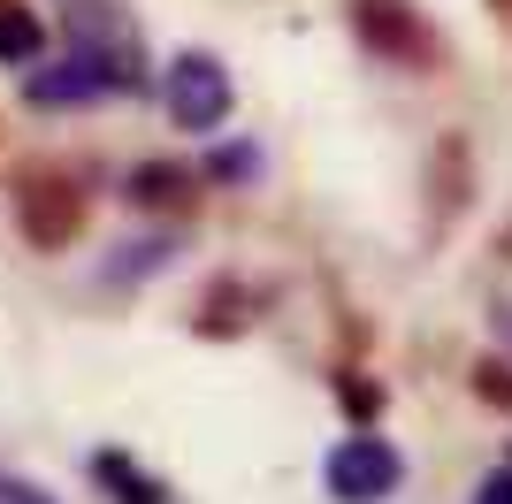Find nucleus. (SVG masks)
I'll return each mask as SVG.
<instances>
[{"label": "nucleus", "mask_w": 512, "mask_h": 504, "mask_svg": "<svg viewBox=\"0 0 512 504\" xmlns=\"http://www.w3.org/2000/svg\"><path fill=\"white\" fill-rule=\"evenodd\" d=\"M62 39H69V54H85L115 92H138V84H146V46H138V31H130V16L115 0H62Z\"/></svg>", "instance_id": "obj_1"}, {"label": "nucleus", "mask_w": 512, "mask_h": 504, "mask_svg": "<svg viewBox=\"0 0 512 504\" xmlns=\"http://www.w3.org/2000/svg\"><path fill=\"white\" fill-rule=\"evenodd\" d=\"M161 100H169V123H176V130L207 138V130L230 123V69L214 62L207 46H192V54H176V62H169Z\"/></svg>", "instance_id": "obj_2"}, {"label": "nucleus", "mask_w": 512, "mask_h": 504, "mask_svg": "<svg viewBox=\"0 0 512 504\" xmlns=\"http://www.w3.org/2000/svg\"><path fill=\"white\" fill-rule=\"evenodd\" d=\"M16 222L39 252H54V245H69V237L85 230V191L31 161V168H16Z\"/></svg>", "instance_id": "obj_3"}, {"label": "nucleus", "mask_w": 512, "mask_h": 504, "mask_svg": "<svg viewBox=\"0 0 512 504\" xmlns=\"http://www.w3.org/2000/svg\"><path fill=\"white\" fill-rule=\"evenodd\" d=\"M352 31H360V46L390 69H428L436 62V31H428V16L413 0H352Z\"/></svg>", "instance_id": "obj_4"}, {"label": "nucleus", "mask_w": 512, "mask_h": 504, "mask_svg": "<svg viewBox=\"0 0 512 504\" xmlns=\"http://www.w3.org/2000/svg\"><path fill=\"white\" fill-rule=\"evenodd\" d=\"M321 482H329L337 504H383L406 482V459H398L383 436H344L337 451H329V466H321Z\"/></svg>", "instance_id": "obj_5"}, {"label": "nucleus", "mask_w": 512, "mask_h": 504, "mask_svg": "<svg viewBox=\"0 0 512 504\" xmlns=\"http://www.w3.org/2000/svg\"><path fill=\"white\" fill-rule=\"evenodd\" d=\"M23 92H31V107H77V100H107L115 84H107L85 54H62L54 69H31V77H23Z\"/></svg>", "instance_id": "obj_6"}, {"label": "nucleus", "mask_w": 512, "mask_h": 504, "mask_svg": "<svg viewBox=\"0 0 512 504\" xmlns=\"http://www.w3.org/2000/svg\"><path fill=\"white\" fill-rule=\"evenodd\" d=\"M130 199L153 214H184L192 207V168H176V161H138L130 168Z\"/></svg>", "instance_id": "obj_7"}, {"label": "nucleus", "mask_w": 512, "mask_h": 504, "mask_svg": "<svg viewBox=\"0 0 512 504\" xmlns=\"http://www.w3.org/2000/svg\"><path fill=\"white\" fill-rule=\"evenodd\" d=\"M92 482H100L115 504H169V489L153 482V474L130 459V451H100V459H92Z\"/></svg>", "instance_id": "obj_8"}, {"label": "nucleus", "mask_w": 512, "mask_h": 504, "mask_svg": "<svg viewBox=\"0 0 512 504\" xmlns=\"http://www.w3.org/2000/svg\"><path fill=\"white\" fill-rule=\"evenodd\" d=\"M39 46H46V23L31 16V8H8V0H0V62L31 69V62H39Z\"/></svg>", "instance_id": "obj_9"}, {"label": "nucleus", "mask_w": 512, "mask_h": 504, "mask_svg": "<svg viewBox=\"0 0 512 504\" xmlns=\"http://www.w3.org/2000/svg\"><path fill=\"white\" fill-rule=\"evenodd\" d=\"M474 390H482V398H490V405H505V413H512V367H497V359H482V367H474Z\"/></svg>", "instance_id": "obj_10"}, {"label": "nucleus", "mask_w": 512, "mask_h": 504, "mask_svg": "<svg viewBox=\"0 0 512 504\" xmlns=\"http://www.w3.org/2000/svg\"><path fill=\"white\" fill-rule=\"evenodd\" d=\"M474 504H512V451H505V466H497V474H482Z\"/></svg>", "instance_id": "obj_11"}, {"label": "nucleus", "mask_w": 512, "mask_h": 504, "mask_svg": "<svg viewBox=\"0 0 512 504\" xmlns=\"http://www.w3.org/2000/svg\"><path fill=\"white\" fill-rule=\"evenodd\" d=\"M337 398L352 405V413H375V405H383V398H375V382H352V375L337 382Z\"/></svg>", "instance_id": "obj_12"}, {"label": "nucleus", "mask_w": 512, "mask_h": 504, "mask_svg": "<svg viewBox=\"0 0 512 504\" xmlns=\"http://www.w3.org/2000/svg\"><path fill=\"white\" fill-rule=\"evenodd\" d=\"M0 504H54V497L31 489V482H16V474H0Z\"/></svg>", "instance_id": "obj_13"}, {"label": "nucleus", "mask_w": 512, "mask_h": 504, "mask_svg": "<svg viewBox=\"0 0 512 504\" xmlns=\"http://www.w3.org/2000/svg\"><path fill=\"white\" fill-rule=\"evenodd\" d=\"M253 168H260L253 153H214V176H253Z\"/></svg>", "instance_id": "obj_14"}]
</instances>
